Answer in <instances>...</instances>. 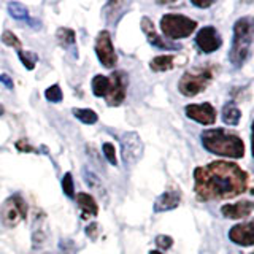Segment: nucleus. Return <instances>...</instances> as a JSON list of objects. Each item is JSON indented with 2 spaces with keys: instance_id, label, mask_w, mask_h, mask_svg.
Wrapping results in <instances>:
<instances>
[{
  "instance_id": "nucleus-5",
  "label": "nucleus",
  "mask_w": 254,
  "mask_h": 254,
  "mask_svg": "<svg viewBox=\"0 0 254 254\" xmlns=\"http://www.w3.org/2000/svg\"><path fill=\"white\" fill-rule=\"evenodd\" d=\"M213 67H194L181 76L178 83V91L185 97H195L197 94L206 89L213 79Z\"/></svg>"
},
{
  "instance_id": "nucleus-15",
  "label": "nucleus",
  "mask_w": 254,
  "mask_h": 254,
  "mask_svg": "<svg viewBox=\"0 0 254 254\" xmlns=\"http://www.w3.org/2000/svg\"><path fill=\"white\" fill-rule=\"evenodd\" d=\"M221 213L229 219H243L253 213V203L250 200H243L238 203H227L221 206Z\"/></svg>"
},
{
  "instance_id": "nucleus-33",
  "label": "nucleus",
  "mask_w": 254,
  "mask_h": 254,
  "mask_svg": "<svg viewBox=\"0 0 254 254\" xmlns=\"http://www.w3.org/2000/svg\"><path fill=\"white\" fill-rule=\"evenodd\" d=\"M190 3H192L194 6H197V8H208V6L213 5V2H195V0H192Z\"/></svg>"
},
{
  "instance_id": "nucleus-21",
  "label": "nucleus",
  "mask_w": 254,
  "mask_h": 254,
  "mask_svg": "<svg viewBox=\"0 0 254 254\" xmlns=\"http://www.w3.org/2000/svg\"><path fill=\"white\" fill-rule=\"evenodd\" d=\"M71 113H73V116L78 119V121H81L83 124H95L99 121L97 113L89 108H73Z\"/></svg>"
},
{
  "instance_id": "nucleus-31",
  "label": "nucleus",
  "mask_w": 254,
  "mask_h": 254,
  "mask_svg": "<svg viewBox=\"0 0 254 254\" xmlns=\"http://www.w3.org/2000/svg\"><path fill=\"white\" fill-rule=\"evenodd\" d=\"M84 180H86V183L89 186H99V180H97V177H94V175L89 172H84Z\"/></svg>"
},
{
  "instance_id": "nucleus-11",
  "label": "nucleus",
  "mask_w": 254,
  "mask_h": 254,
  "mask_svg": "<svg viewBox=\"0 0 254 254\" xmlns=\"http://www.w3.org/2000/svg\"><path fill=\"white\" fill-rule=\"evenodd\" d=\"M195 45L198 46L200 51L210 54V53H214L216 50H219L222 45V38L219 35V32L213 26H205L197 32Z\"/></svg>"
},
{
  "instance_id": "nucleus-20",
  "label": "nucleus",
  "mask_w": 254,
  "mask_h": 254,
  "mask_svg": "<svg viewBox=\"0 0 254 254\" xmlns=\"http://www.w3.org/2000/svg\"><path fill=\"white\" fill-rule=\"evenodd\" d=\"M56 38H58V42L64 46V48H71L73 50L75 48V43H76V35L75 32L71 29H67V27H61L56 32Z\"/></svg>"
},
{
  "instance_id": "nucleus-4",
  "label": "nucleus",
  "mask_w": 254,
  "mask_h": 254,
  "mask_svg": "<svg viewBox=\"0 0 254 254\" xmlns=\"http://www.w3.org/2000/svg\"><path fill=\"white\" fill-rule=\"evenodd\" d=\"M253 37H254L253 19L248 18V16L237 19V22L234 24L232 46H230L229 51V61L232 62L234 67H242L246 62V59L250 58Z\"/></svg>"
},
{
  "instance_id": "nucleus-7",
  "label": "nucleus",
  "mask_w": 254,
  "mask_h": 254,
  "mask_svg": "<svg viewBox=\"0 0 254 254\" xmlns=\"http://www.w3.org/2000/svg\"><path fill=\"white\" fill-rule=\"evenodd\" d=\"M27 216V203L21 195H11L0 208V219L6 227H16Z\"/></svg>"
},
{
  "instance_id": "nucleus-14",
  "label": "nucleus",
  "mask_w": 254,
  "mask_h": 254,
  "mask_svg": "<svg viewBox=\"0 0 254 254\" xmlns=\"http://www.w3.org/2000/svg\"><path fill=\"white\" fill-rule=\"evenodd\" d=\"M181 202V192L180 189H170L165 190L164 194H161L156 198L154 203V211L156 213H164V211H170L175 210Z\"/></svg>"
},
{
  "instance_id": "nucleus-6",
  "label": "nucleus",
  "mask_w": 254,
  "mask_h": 254,
  "mask_svg": "<svg viewBox=\"0 0 254 254\" xmlns=\"http://www.w3.org/2000/svg\"><path fill=\"white\" fill-rule=\"evenodd\" d=\"M197 29V21L183 14L169 13L161 18V30L169 40H180L189 37Z\"/></svg>"
},
{
  "instance_id": "nucleus-17",
  "label": "nucleus",
  "mask_w": 254,
  "mask_h": 254,
  "mask_svg": "<svg viewBox=\"0 0 254 254\" xmlns=\"http://www.w3.org/2000/svg\"><path fill=\"white\" fill-rule=\"evenodd\" d=\"M76 203H78V208L81 210L83 218H89V216H97L99 214V205L95 202V198L86 192H79L76 194Z\"/></svg>"
},
{
  "instance_id": "nucleus-10",
  "label": "nucleus",
  "mask_w": 254,
  "mask_h": 254,
  "mask_svg": "<svg viewBox=\"0 0 254 254\" xmlns=\"http://www.w3.org/2000/svg\"><path fill=\"white\" fill-rule=\"evenodd\" d=\"M185 111L189 119H192V121L202 124V126H213L216 123V108L208 102L186 105Z\"/></svg>"
},
{
  "instance_id": "nucleus-19",
  "label": "nucleus",
  "mask_w": 254,
  "mask_h": 254,
  "mask_svg": "<svg viewBox=\"0 0 254 254\" xmlns=\"http://www.w3.org/2000/svg\"><path fill=\"white\" fill-rule=\"evenodd\" d=\"M242 118V111L237 108L235 103L229 102L222 107V121L227 126H238Z\"/></svg>"
},
{
  "instance_id": "nucleus-9",
  "label": "nucleus",
  "mask_w": 254,
  "mask_h": 254,
  "mask_svg": "<svg viewBox=\"0 0 254 254\" xmlns=\"http://www.w3.org/2000/svg\"><path fill=\"white\" fill-rule=\"evenodd\" d=\"M95 54L100 64L107 68H113L115 64L118 62V54L115 51L113 40L108 30H102L95 38Z\"/></svg>"
},
{
  "instance_id": "nucleus-34",
  "label": "nucleus",
  "mask_w": 254,
  "mask_h": 254,
  "mask_svg": "<svg viewBox=\"0 0 254 254\" xmlns=\"http://www.w3.org/2000/svg\"><path fill=\"white\" fill-rule=\"evenodd\" d=\"M5 113V108H3V105H0V116H2Z\"/></svg>"
},
{
  "instance_id": "nucleus-12",
  "label": "nucleus",
  "mask_w": 254,
  "mask_h": 254,
  "mask_svg": "<svg viewBox=\"0 0 254 254\" xmlns=\"http://www.w3.org/2000/svg\"><path fill=\"white\" fill-rule=\"evenodd\" d=\"M141 30L145 32V35L148 38V43L156 46V48H159V50H173V51L181 50V45L167 42V40H164L161 35H159L157 32H156V29H154L153 21H151L149 18H146V16L141 19Z\"/></svg>"
},
{
  "instance_id": "nucleus-28",
  "label": "nucleus",
  "mask_w": 254,
  "mask_h": 254,
  "mask_svg": "<svg viewBox=\"0 0 254 254\" xmlns=\"http://www.w3.org/2000/svg\"><path fill=\"white\" fill-rule=\"evenodd\" d=\"M56 254H75V246L73 243H71L70 240H65V242H61L59 245V251Z\"/></svg>"
},
{
  "instance_id": "nucleus-3",
  "label": "nucleus",
  "mask_w": 254,
  "mask_h": 254,
  "mask_svg": "<svg viewBox=\"0 0 254 254\" xmlns=\"http://www.w3.org/2000/svg\"><path fill=\"white\" fill-rule=\"evenodd\" d=\"M127 75L124 71H115L111 75H95L92 78V94L103 97L110 107H119L126 99Z\"/></svg>"
},
{
  "instance_id": "nucleus-29",
  "label": "nucleus",
  "mask_w": 254,
  "mask_h": 254,
  "mask_svg": "<svg viewBox=\"0 0 254 254\" xmlns=\"http://www.w3.org/2000/svg\"><path fill=\"white\" fill-rule=\"evenodd\" d=\"M86 235L91 238V240H97L99 237V224H95V222H92L91 226L86 227Z\"/></svg>"
},
{
  "instance_id": "nucleus-24",
  "label": "nucleus",
  "mask_w": 254,
  "mask_h": 254,
  "mask_svg": "<svg viewBox=\"0 0 254 254\" xmlns=\"http://www.w3.org/2000/svg\"><path fill=\"white\" fill-rule=\"evenodd\" d=\"M62 190L64 194L67 197L73 198L75 197V186H73V178H71V173L67 172L65 175L62 177Z\"/></svg>"
},
{
  "instance_id": "nucleus-32",
  "label": "nucleus",
  "mask_w": 254,
  "mask_h": 254,
  "mask_svg": "<svg viewBox=\"0 0 254 254\" xmlns=\"http://www.w3.org/2000/svg\"><path fill=\"white\" fill-rule=\"evenodd\" d=\"M0 83H3L6 87H8V89H13V79L10 78V76H8L6 73H2V75H0Z\"/></svg>"
},
{
  "instance_id": "nucleus-2",
  "label": "nucleus",
  "mask_w": 254,
  "mask_h": 254,
  "mask_svg": "<svg viewBox=\"0 0 254 254\" xmlns=\"http://www.w3.org/2000/svg\"><path fill=\"white\" fill-rule=\"evenodd\" d=\"M202 146L211 154L240 159L245 156V143L238 135L227 132L226 129H208L200 133Z\"/></svg>"
},
{
  "instance_id": "nucleus-8",
  "label": "nucleus",
  "mask_w": 254,
  "mask_h": 254,
  "mask_svg": "<svg viewBox=\"0 0 254 254\" xmlns=\"http://www.w3.org/2000/svg\"><path fill=\"white\" fill-rule=\"evenodd\" d=\"M121 156L127 167H133L143 156V141L137 132H126L121 137Z\"/></svg>"
},
{
  "instance_id": "nucleus-27",
  "label": "nucleus",
  "mask_w": 254,
  "mask_h": 254,
  "mask_svg": "<svg viewBox=\"0 0 254 254\" xmlns=\"http://www.w3.org/2000/svg\"><path fill=\"white\" fill-rule=\"evenodd\" d=\"M156 246L159 250H170L173 245V238L169 235H157L156 237Z\"/></svg>"
},
{
  "instance_id": "nucleus-35",
  "label": "nucleus",
  "mask_w": 254,
  "mask_h": 254,
  "mask_svg": "<svg viewBox=\"0 0 254 254\" xmlns=\"http://www.w3.org/2000/svg\"><path fill=\"white\" fill-rule=\"evenodd\" d=\"M149 254H162L161 251H149Z\"/></svg>"
},
{
  "instance_id": "nucleus-23",
  "label": "nucleus",
  "mask_w": 254,
  "mask_h": 254,
  "mask_svg": "<svg viewBox=\"0 0 254 254\" xmlns=\"http://www.w3.org/2000/svg\"><path fill=\"white\" fill-rule=\"evenodd\" d=\"M45 97L48 102H53V103H59L64 99V94L59 84H53L50 86L48 89L45 91Z\"/></svg>"
},
{
  "instance_id": "nucleus-26",
  "label": "nucleus",
  "mask_w": 254,
  "mask_h": 254,
  "mask_svg": "<svg viewBox=\"0 0 254 254\" xmlns=\"http://www.w3.org/2000/svg\"><path fill=\"white\" fill-rule=\"evenodd\" d=\"M102 151H103V154H105L107 157V161L111 164V165H118V159H116V149H115V145L113 143H103L102 145Z\"/></svg>"
},
{
  "instance_id": "nucleus-13",
  "label": "nucleus",
  "mask_w": 254,
  "mask_h": 254,
  "mask_svg": "<svg viewBox=\"0 0 254 254\" xmlns=\"http://www.w3.org/2000/svg\"><path fill=\"white\" fill-rule=\"evenodd\" d=\"M253 222H245V224H237L229 230V238L235 245L240 246H253L254 238H253Z\"/></svg>"
},
{
  "instance_id": "nucleus-25",
  "label": "nucleus",
  "mask_w": 254,
  "mask_h": 254,
  "mask_svg": "<svg viewBox=\"0 0 254 254\" xmlns=\"http://www.w3.org/2000/svg\"><path fill=\"white\" fill-rule=\"evenodd\" d=\"M2 43H5L6 46H10V48H16V50H22L21 48V40L16 37L13 32L10 30H5L3 34H2Z\"/></svg>"
},
{
  "instance_id": "nucleus-18",
  "label": "nucleus",
  "mask_w": 254,
  "mask_h": 254,
  "mask_svg": "<svg viewBox=\"0 0 254 254\" xmlns=\"http://www.w3.org/2000/svg\"><path fill=\"white\" fill-rule=\"evenodd\" d=\"M177 56L173 54H161L156 56V58L151 61L149 67L153 71H169L172 70L175 65H177Z\"/></svg>"
},
{
  "instance_id": "nucleus-1",
  "label": "nucleus",
  "mask_w": 254,
  "mask_h": 254,
  "mask_svg": "<svg viewBox=\"0 0 254 254\" xmlns=\"http://www.w3.org/2000/svg\"><path fill=\"white\" fill-rule=\"evenodd\" d=\"M250 175L237 164L216 161L194 170V192L200 200H224L243 194Z\"/></svg>"
},
{
  "instance_id": "nucleus-22",
  "label": "nucleus",
  "mask_w": 254,
  "mask_h": 254,
  "mask_svg": "<svg viewBox=\"0 0 254 254\" xmlns=\"http://www.w3.org/2000/svg\"><path fill=\"white\" fill-rule=\"evenodd\" d=\"M18 58L19 61L22 62V65L26 67L27 70H34L37 62H38V54H35L34 51H24V50H19L18 51Z\"/></svg>"
},
{
  "instance_id": "nucleus-30",
  "label": "nucleus",
  "mask_w": 254,
  "mask_h": 254,
  "mask_svg": "<svg viewBox=\"0 0 254 254\" xmlns=\"http://www.w3.org/2000/svg\"><path fill=\"white\" fill-rule=\"evenodd\" d=\"M16 148H18L19 151H22V153H26V151H27V153H34V151H35V148L30 146L26 140H19L18 143H16Z\"/></svg>"
},
{
  "instance_id": "nucleus-16",
  "label": "nucleus",
  "mask_w": 254,
  "mask_h": 254,
  "mask_svg": "<svg viewBox=\"0 0 254 254\" xmlns=\"http://www.w3.org/2000/svg\"><path fill=\"white\" fill-rule=\"evenodd\" d=\"M8 13H10L11 18L18 19V21H26L30 27L34 29H42V22L37 19H32L29 16V10L26 5H22L19 2H11L8 3Z\"/></svg>"
}]
</instances>
